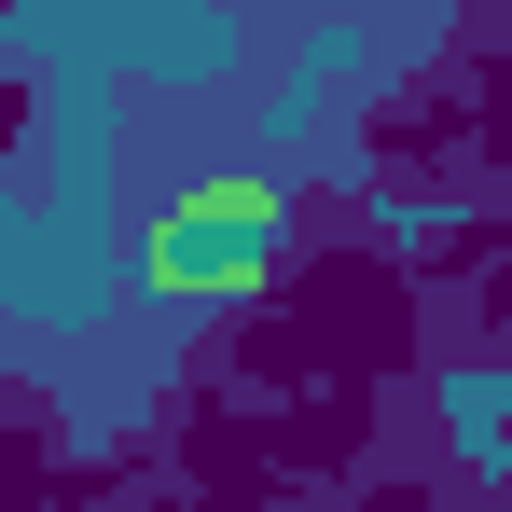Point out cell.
I'll list each match as a JSON object with an SVG mask.
<instances>
[{
	"label": "cell",
	"instance_id": "obj_1",
	"mask_svg": "<svg viewBox=\"0 0 512 512\" xmlns=\"http://www.w3.org/2000/svg\"><path fill=\"white\" fill-rule=\"evenodd\" d=\"M153 277L180 305H236L277 277V194L263 180H194L167 222H153Z\"/></svg>",
	"mask_w": 512,
	"mask_h": 512
}]
</instances>
